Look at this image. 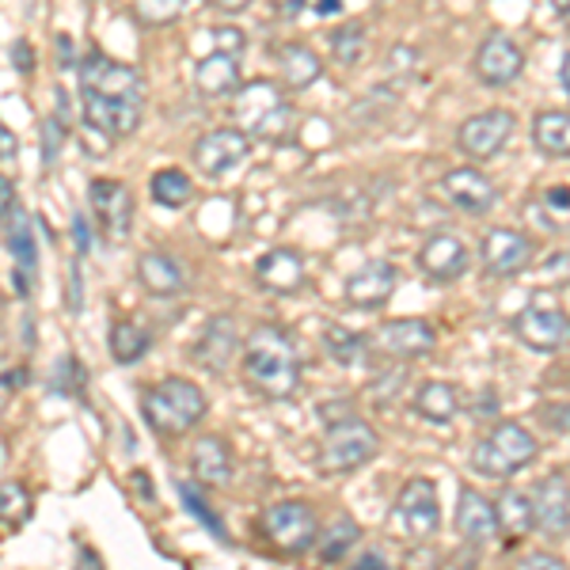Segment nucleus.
Masks as SVG:
<instances>
[{"label":"nucleus","mask_w":570,"mask_h":570,"mask_svg":"<svg viewBox=\"0 0 570 570\" xmlns=\"http://www.w3.org/2000/svg\"><path fill=\"white\" fill-rule=\"evenodd\" d=\"M80 110H85V126L91 134L107 137V141H122L141 130L145 104L118 96H96V91H80Z\"/></svg>","instance_id":"nucleus-16"},{"label":"nucleus","mask_w":570,"mask_h":570,"mask_svg":"<svg viewBox=\"0 0 570 570\" xmlns=\"http://www.w3.org/2000/svg\"><path fill=\"white\" fill-rule=\"evenodd\" d=\"M532 513H537V529L548 540H563L570 532V475L556 472L540 480L532 491Z\"/></svg>","instance_id":"nucleus-23"},{"label":"nucleus","mask_w":570,"mask_h":570,"mask_svg":"<svg viewBox=\"0 0 570 570\" xmlns=\"http://www.w3.org/2000/svg\"><path fill=\"white\" fill-rule=\"evenodd\" d=\"M259 525H263V537L271 540V548L282 551V556H308L320 537L316 510H312V502H301V499L266 505Z\"/></svg>","instance_id":"nucleus-6"},{"label":"nucleus","mask_w":570,"mask_h":570,"mask_svg":"<svg viewBox=\"0 0 570 570\" xmlns=\"http://www.w3.org/2000/svg\"><path fill=\"white\" fill-rule=\"evenodd\" d=\"M551 8H556V16L570 27V0H551Z\"/></svg>","instance_id":"nucleus-48"},{"label":"nucleus","mask_w":570,"mask_h":570,"mask_svg":"<svg viewBox=\"0 0 570 570\" xmlns=\"http://www.w3.org/2000/svg\"><path fill=\"white\" fill-rule=\"evenodd\" d=\"M240 324H236L228 312H220V316H209L206 327H202V335L195 338V346H190V357H195V365H202L206 373H225L228 365L240 357Z\"/></svg>","instance_id":"nucleus-20"},{"label":"nucleus","mask_w":570,"mask_h":570,"mask_svg":"<svg viewBox=\"0 0 570 570\" xmlns=\"http://www.w3.org/2000/svg\"><path fill=\"white\" fill-rule=\"evenodd\" d=\"M540 278L551 282V285H570V247L548 255V263L540 266Z\"/></svg>","instance_id":"nucleus-39"},{"label":"nucleus","mask_w":570,"mask_h":570,"mask_svg":"<svg viewBox=\"0 0 570 570\" xmlns=\"http://www.w3.org/2000/svg\"><path fill=\"white\" fill-rule=\"evenodd\" d=\"M513 130H518L513 110L487 107L480 115L464 118V122L456 126V149L475 164H491V160H499L505 153V145L513 141Z\"/></svg>","instance_id":"nucleus-7"},{"label":"nucleus","mask_w":570,"mask_h":570,"mask_svg":"<svg viewBox=\"0 0 570 570\" xmlns=\"http://www.w3.org/2000/svg\"><path fill=\"white\" fill-rule=\"evenodd\" d=\"M395 285H400V271L389 259H370L346 278V305L357 312H381L395 297Z\"/></svg>","instance_id":"nucleus-21"},{"label":"nucleus","mask_w":570,"mask_h":570,"mask_svg":"<svg viewBox=\"0 0 570 570\" xmlns=\"http://www.w3.org/2000/svg\"><path fill=\"white\" fill-rule=\"evenodd\" d=\"M240 376L255 395L285 403L301 392V354L289 331L278 324H255L240 343Z\"/></svg>","instance_id":"nucleus-1"},{"label":"nucleus","mask_w":570,"mask_h":570,"mask_svg":"<svg viewBox=\"0 0 570 570\" xmlns=\"http://www.w3.org/2000/svg\"><path fill=\"white\" fill-rule=\"evenodd\" d=\"M190 0H130V16L141 27H171Z\"/></svg>","instance_id":"nucleus-37"},{"label":"nucleus","mask_w":570,"mask_h":570,"mask_svg":"<svg viewBox=\"0 0 570 570\" xmlns=\"http://www.w3.org/2000/svg\"><path fill=\"white\" fill-rule=\"evenodd\" d=\"M278 77H282V88L305 91L324 77V58H320L308 42H285L278 46Z\"/></svg>","instance_id":"nucleus-28"},{"label":"nucleus","mask_w":570,"mask_h":570,"mask_svg":"<svg viewBox=\"0 0 570 570\" xmlns=\"http://www.w3.org/2000/svg\"><path fill=\"white\" fill-rule=\"evenodd\" d=\"M240 85H244V69L236 53L214 50L195 66V88L202 99H228L240 91Z\"/></svg>","instance_id":"nucleus-26"},{"label":"nucleus","mask_w":570,"mask_h":570,"mask_svg":"<svg viewBox=\"0 0 570 570\" xmlns=\"http://www.w3.org/2000/svg\"><path fill=\"white\" fill-rule=\"evenodd\" d=\"M80 91L145 104V77L134 66H122V61L107 58L104 50H88L85 58H80Z\"/></svg>","instance_id":"nucleus-14"},{"label":"nucleus","mask_w":570,"mask_h":570,"mask_svg":"<svg viewBox=\"0 0 570 570\" xmlns=\"http://www.w3.org/2000/svg\"><path fill=\"white\" fill-rule=\"evenodd\" d=\"M357 540H362V525L351 518V513H335V521L324 529L320 525V537H316V559L320 563H343L346 559V551H351Z\"/></svg>","instance_id":"nucleus-32"},{"label":"nucleus","mask_w":570,"mask_h":570,"mask_svg":"<svg viewBox=\"0 0 570 570\" xmlns=\"http://www.w3.org/2000/svg\"><path fill=\"white\" fill-rule=\"evenodd\" d=\"M381 434L370 419L357 415H343L335 422H327V434L320 441L316 464L324 475H351L362 472L365 464H373L381 456Z\"/></svg>","instance_id":"nucleus-5"},{"label":"nucleus","mask_w":570,"mask_h":570,"mask_svg":"<svg viewBox=\"0 0 570 570\" xmlns=\"http://www.w3.org/2000/svg\"><path fill=\"white\" fill-rule=\"evenodd\" d=\"M149 195H153L156 206L183 209V206H190V202H195V179H190L187 171H179V168H164V171H156V176L149 179Z\"/></svg>","instance_id":"nucleus-34"},{"label":"nucleus","mask_w":570,"mask_h":570,"mask_svg":"<svg viewBox=\"0 0 570 570\" xmlns=\"http://www.w3.org/2000/svg\"><path fill=\"white\" fill-rule=\"evenodd\" d=\"M88 206L96 217V228L107 244H122L134 228V195L118 179H91L88 183Z\"/></svg>","instance_id":"nucleus-12"},{"label":"nucleus","mask_w":570,"mask_h":570,"mask_svg":"<svg viewBox=\"0 0 570 570\" xmlns=\"http://www.w3.org/2000/svg\"><path fill=\"white\" fill-rule=\"evenodd\" d=\"M16 156H20V145H16L12 130H8V126L0 122V160H4V168H12Z\"/></svg>","instance_id":"nucleus-41"},{"label":"nucleus","mask_w":570,"mask_h":570,"mask_svg":"<svg viewBox=\"0 0 570 570\" xmlns=\"http://www.w3.org/2000/svg\"><path fill=\"white\" fill-rule=\"evenodd\" d=\"M392 518L400 521V529L407 532V540H415V544L438 537V529H441L438 483L430 480V475H411V480L400 487V494H395Z\"/></svg>","instance_id":"nucleus-9"},{"label":"nucleus","mask_w":570,"mask_h":570,"mask_svg":"<svg viewBox=\"0 0 570 570\" xmlns=\"http://www.w3.org/2000/svg\"><path fill=\"white\" fill-rule=\"evenodd\" d=\"M255 282H259L266 293H278V297L301 293L308 282L305 252H297V247H271V252H263L259 263H255Z\"/></svg>","instance_id":"nucleus-22"},{"label":"nucleus","mask_w":570,"mask_h":570,"mask_svg":"<svg viewBox=\"0 0 570 570\" xmlns=\"http://www.w3.org/2000/svg\"><path fill=\"white\" fill-rule=\"evenodd\" d=\"M510 331L532 354H556L570 343V316L556 305H525L510 320Z\"/></svg>","instance_id":"nucleus-15"},{"label":"nucleus","mask_w":570,"mask_h":570,"mask_svg":"<svg viewBox=\"0 0 570 570\" xmlns=\"http://www.w3.org/2000/svg\"><path fill=\"white\" fill-rule=\"evenodd\" d=\"M233 118L236 126L252 137V141H285L297 122V110H293V99L285 96V88L278 80H247L240 91L233 96Z\"/></svg>","instance_id":"nucleus-3"},{"label":"nucleus","mask_w":570,"mask_h":570,"mask_svg":"<svg viewBox=\"0 0 570 570\" xmlns=\"http://www.w3.org/2000/svg\"><path fill=\"white\" fill-rule=\"evenodd\" d=\"M441 195L453 209H461L468 217H487L494 206L502 202V190L487 171H480L475 164H456L441 176Z\"/></svg>","instance_id":"nucleus-13"},{"label":"nucleus","mask_w":570,"mask_h":570,"mask_svg":"<svg viewBox=\"0 0 570 570\" xmlns=\"http://www.w3.org/2000/svg\"><path fill=\"white\" fill-rule=\"evenodd\" d=\"M357 567H389V563H384V556H376V551H365V556L357 559Z\"/></svg>","instance_id":"nucleus-47"},{"label":"nucleus","mask_w":570,"mask_h":570,"mask_svg":"<svg viewBox=\"0 0 570 570\" xmlns=\"http://www.w3.org/2000/svg\"><path fill=\"white\" fill-rule=\"evenodd\" d=\"M190 160L206 179H225L252 160V137L240 126H217V130H206L198 137Z\"/></svg>","instance_id":"nucleus-10"},{"label":"nucleus","mask_w":570,"mask_h":570,"mask_svg":"<svg viewBox=\"0 0 570 570\" xmlns=\"http://www.w3.org/2000/svg\"><path fill=\"white\" fill-rule=\"evenodd\" d=\"M521 567H529V570H540V567H551V570H563L567 563L559 556H548V551H537V556H525L521 559Z\"/></svg>","instance_id":"nucleus-43"},{"label":"nucleus","mask_w":570,"mask_h":570,"mask_svg":"<svg viewBox=\"0 0 570 570\" xmlns=\"http://www.w3.org/2000/svg\"><path fill=\"white\" fill-rule=\"evenodd\" d=\"M137 282L156 301H171L187 293V266L168 252H141L137 255Z\"/></svg>","instance_id":"nucleus-24"},{"label":"nucleus","mask_w":570,"mask_h":570,"mask_svg":"<svg viewBox=\"0 0 570 570\" xmlns=\"http://www.w3.org/2000/svg\"><path fill=\"white\" fill-rule=\"evenodd\" d=\"M107 343H110V357H115L118 365H134L149 354L153 331L145 324H137V320H115V324H110Z\"/></svg>","instance_id":"nucleus-33"},{"label":"nucleus","mask_w":570,"mask_h":570,"mask_svg":"<svg viewBox=\"0 0 570 570\" xmlns=\"http://www.w3.org/2000/svg\"><path fill=\"white\" fill-rule=\"evenodd\" d=\"M214 50H225V53H240L247 50V39H244V31H236V27H217L214 31Z\"/></svg>","instance_id":"nucleus-40"},{"label":"nucleus","mask_w":570,"mask_h":570,"mask_svg":"<svg viewBox=\"0 0 570 570\" xmlns=\"http://www.w3.org/2000/svg\"><path fill=\"white\" fill-rule=\"evenodd\" d=\"M537 456H540L537 434H532L529 426H521V422L502 419V422H494L491 434H483L480 441H475L468 464H472L475 475H487V480H494V483H505L518 472H525V468L537 464Z\"/></svg>","instance_id":"nucleus-4"},{"label":"nucleus","mask_w":570,"mask_h":570,"mask_svg":"<svg viewBox=\"0 0 570 570\" xmlns=\"http://www.w3.org/2000/svg\"><path fill=\"white\" fill-rule=\"evenodd\" d=\"M324 351L335 365L357 370V365H365V357H370V338L357 335V331H351V327H327L324 331Z\"/></svg>","instance_id":"nucleus-35"},{"label":"nucleus","mask_w":570,"mask_h":570,"mask_svg":"<svg viewBox=\"0 0 570 570\" xmlns=\"http://www.w3.org/2000/svg\"><path fill=\"white\" fill-rule=\"evenodd\" d=\"M415 415L430 426H449L456 415H461V389L449 381H422L415 389V400H411Z\"/></svg>","instance_id":"nucleus-29"},{"label":"nucleus","mask_w":570,"mask_h":570,"mask_svg":"<svg viewBox=\"0 0 570 570\" xmlns=\"http://www.w3.org/2000/svg\"><path fill=\"white\" fill-rule=\"evenodd\" d=\"M0 518H4L12 529L31 518V494H27L23 483H16V480L0 483Z\"/></svg>","instance_id":"nucleus-38"},{"label":"nucleus","mask_w":570,"mask_h":570,"mask_svg":"<svg viewBox=\"0 0 570 570\" xmlns=\"http://www.w3.org/2000/svg\"><path fill=\"white\" fill-rule=\"evenodd\" d=\"M16 202H20V198H16V187H12V179H8V171H0V217H4L8 209L16 206Z\"/></svg>","instance_id":"nucleus-44"},{"label":"nucleus","mask_w":570,"mask_h":570,"mask_svg":"<svg viewBox=\"0 0 570 570\" xmlns=\"http://www.w3.org/2000/svg\"><path fill=\"white\" fill-rule=\"evenodd\" d=\"M472 69H475V80H480L483 88L518 85L521 72H525V46L505 31H487L480 39V46H475Z\"/></svg>","instance_id":"nucleus-11"},{"label":"nucleus","mask_w":570,"mask_h":570,"mask_svg":"<svg viewBox=\"0 0 570 570\" xmlns=\"http://www.w3.org/2000/svg\"><path fill=\"white\" fill-rule=\"evenodd\" d=\"M468 266H472V252H468V244L456 233H445V228L434 236H426L419 247V271L438 285L461 282L468 274Z\"/></svg>","instance_id":"nucleus-19"},{"label":"nucleus","mask_w":570,"mask_h":570,"mask_svg":"<svg viewBox=\"0 0 570 570\" xmlns=\"http://www.w3.org/2000/svg\"><path fill=\"white\" fill-rule=\"evenodd\" d=\"M308 4H312V0H271V8L282 16V20H297Z\"/></svg>","instance_id":"nucleus-42"},{"label":"nucleus","mask_w":570,"mask_h":570,"mask_svg":"<svg viewBox=\"0 0 570 570\" xmlns=\"http://www.w3.org/2000/svg\"><path fill=\"white\" fill-rule=\"evenodd\" d=\"M0 240L12 252L16 266H20V282L27 274H35V263H39V247H35V233H31V214L23 209V202H16L4 217H0Z\"/></svg>","instance_id":"nucleus-27"},{"label":"nucleus","mask_w":570,"mask_h":570,"mask_svg":"<svg viewBox=\"0 0 570 570\" xmlns=\"http://www.w3.org/2000/svg\"><path fill=\"white\" fill-rule=\"evenodd\" d=\"M316 12H320V16H327V12H343V0H320Z\"/></svg>","instance_id":"nucleus-49"},{"label":"nucleus","mask_w":570,"mask_h":570,"mask_svg":"<svg viewBox=\"0 0 570 570\" xmlns=\"http://www.w3.org/2000/svg\"><path fill=\"white\" fill-rule=\"evenodd\" d=\"M141 415L156 438L176 441L209 415V400L187 376H164L141 395Z\"/></svg>","instance_id":"nucleus-2"},{"label":"nucleus","mask_w":570,"mask_h":570,"mask_svg":"<svg viewBox=\"0 0 570 570\" xmlns=\"http://www.w3.org/2000/svg\"><path fill=\"white\" fill-rule=\"evenodd\" d=\"M233 472H236V456H233V445L217 434H202L190 449V475L209 487V491H220V487L233 483Z\"/></svg>","instance_id":"nucleus-25"},{"label":"nucleus","mask_w":570,"mask_h":570,"mask_svg":"<svg viewBox=\"0 0 570 570\" xmlns=\"http://www.w3.org/2000/svg\"><path fill=\"white\" fill-rule=\"evenodd\" d=\"M370 346H376L392 362H422V357L438 351V327L422 316H403L392 320V324H381Z\"/></svg>","instance_id":"nucleus-17"},{"label":"nucleus","mask_w":570,"mask_h":570,"mask_svg":"<svg viewBox=\"0 0 570 570\" xmlns=\"http://www.w3.org/2000/svg\"><path fill=\"white\" fill-rule=\"evenodd\" d=\"M456 537L472 548H487L491 540H499V510H494V499H487L480 487L464 483L456 491V513H453Z\"/></svg>","instance_id":"nucleus-18"},{"label":"nucleus","mask_w":570,"mask_h":570,"mask_svg":"<svg viewBox=\"0 0 570 570\" xmlns=\"http://www.w3.org/2000/svg\"><path fill=\"white\" fill-rule=\"evenodd\" d=\"M327 42H331V58H335L343 69H351V66H357V61L365 58V46H370V27H365L362 20H346V23H338L335 31L327 35Z\"/></svg>","instance_id":"nucleus-36"},{"label":"nucleus","mask_w":570,"mask_h":570,"mask_svg":"<svg viewBox=\"0 0 570 570\" xmlns=\"http://www.w3.org/2000/svg\"><path fill=\"white\" fill-rule=\"evenodd\" d=\"M559 85H563L567 99H570V50L563 53V61H559Z\"/></svg>","instance_id":"nucleus-46"},{"label":"nucleus","mask_w":570,"mask_h":570,"mask_svg":"<svg viewBox=\"0 0 570 570\" xmlns=\"http://www.w3.org/2000/svg\"><path fill=\"white\" fill-rule=\"evenodd\" d=\"M532 259H537V240L521 228L510 225H494L483 233L480 240V266H483V278L505 282V278H518L521 271H529Z\"/></svg>","instance_id":"nucleus-8"},{"label":"nucleus","mask_w":570,"mask_h":570,"mask_svg":"<svg viewBox=\"0 0 570 570\" xmlns=\"http://www.w3.org/2000/svg\"><path fill=\"white\" fill-rule=\"evenodd\" d=\"M532 145L548 160H570V110H540L529 126Z\"/></svg>","instance_id":"nucleus-30"},{"label":"nucleus","mask_w":570,"mask_h":570,"mask_svg":"<svg viewBox=\"0 0 570 570\" xmlns=\"http://www.w3.org/2000/svg\"><path fill=\"white\" fill-rule=\"evenodd\" d=\"M499 510V532L510 540H525L529 532H537V513H532V494L518 491V487H502V494L494 499Z\"/></svg>","instance_id":"nucleus-31"},{"label":"nucleus","mask_w":570,"mask_h":570,"mask_svg":"<svg viewBox=\"0 0 570 570\" xmlns=\"http://www.w3.org/2000/svg\"><path fill=\"white\" fill-rule=\"evenodd\" d=\"M209 4H214L217 12H225V16H236V12H247L255 0H209Z\"/></svg>","instance_id":"nucleus-45"}]
</instances>
